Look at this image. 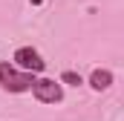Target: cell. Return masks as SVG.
Returning a JSON list of instances; mask_svg holds the SVG:
<instances>
[{
    "label": "cell",
    "mask_w": 124,
    "mask_h": 121,
    "mask_svg": "<svg viewBox=\"0 0 124 121\" xmlns=\"http://www.w3.org/2000/svg\"><path fill=\"white\" fill-rule=\"evenodd\" d=\"M29 3H32V6H40V3H43V0H29Z\"/></svg>",
    "instance_id": "6"
},
{
    "label": "cell",
    "mask_w": 124,
    "mask_h": 121,
    "mask_svg": "<svg viewBox=\"0 0 124 121\" xmlns=\"http://www.w3.org/2000/svg\"><path fill=\"white\" fill-rule=\"evenodd\" d=\"M95 92H104L113 87V72L110 69H93V75H90V81H87Z\"/></svg>",
    "instance_id": "4"
},
{
    "label": "cell",
    "mask_w": 124,
    "mask_h": 121,
    "mask_svg": "<svg viewBox=\"0 0 124 121\" xmlns=\"http://www.w3.org/2000/svg\"><path fill=\"white\" fill-rule=\"evenodd\" d=\"M32 95H35L40 104H61V101H63V81H55V78H38L35 87H32Z\"/></svg>",
    "instance_id": "2"
},
{
    "label": "cell",
    "mask_w": 124,
    "mask_h": 121,
    "mask_svg": "<svg viewBox=\"0 0 124 121\" xmlns=\"http://www.w3.org/2000/svg\"><path fill=\"white\" fill-rule=\"evenodd\" d=\"M12 63L20 66V69H26V72H35V75H40V72L46 69V60L40 58V52L32 49V46H20V49H15Z\"/></svg>",
    "instance_id": "3"
},
{
    "label": "cell",
    "mask_w": 124,
    "mask_h": 121,
    "mask_svg": "<svg viewBox=\"0 0 124 121\" xmlns=\"http://www.w3.org/2000/svg\"><path fill=\"white\" fill-rule=\"evenodd\" d=\"M35 81H38L35 72H26V69L15 66L12 60H0V90L20 95V92H32Z\"/></svg>",
    "instance_id": "1"
},
{
    "label": "cell",
    "mask_w": 124,
    "mask_h": 121,
    "mask_svg": "<svg viewBox=\"0 0 124 121\" xmlns=\"http://www.w3.org/2000/svg\"><path fill=\"white\" fill-rule=\"evenodd\" d=\"M61 81H63V84H69V87H81V84H84V78H81L78 72H72V69L61 72Z\"/></svg>",
    "instance_id": "5"
}]
</instances>
